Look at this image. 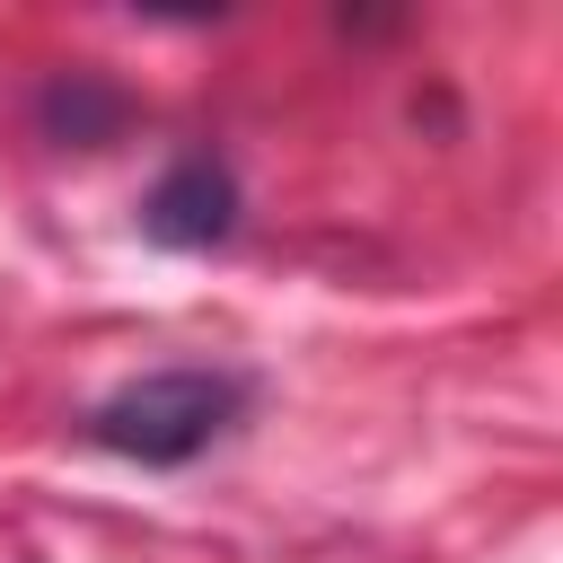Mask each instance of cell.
Segmentation results:
<instances>
[{
  "instance_id": "1",
  "label": "cell",
  "mask_w": 563,
  "mask_h": 563,
  "mask_svg": "<svg viewBox=\"0 0 563 563\" xmlns=\"http://www.w3.org/2000/svg\"><path fill=\"white\" fill-rule=\"evenodd\" d=\"M229 413H238V378H220V369H150V378H132V387H114L88 431H97L114 457L176 466V457L211 449V440L229 431Z\"/></svg>"
},
{
  "instance_id": "2",
  "label": "cell",
  "mask_w": 563,
  "mask_h": 563,
  "mask_svg": "<svg viewBox=\"0 0 563 563\" xmlns=\"http://www.w3.org/2000/svg\"><path fill=\"white\" fill-rule=\"evenodd\" d=\"M229 211H238V194H229V167L220 158H176L158 185H150V202H141V229L158 238V246H211V238H229Z\"/></svg>"
}]
</instances>
